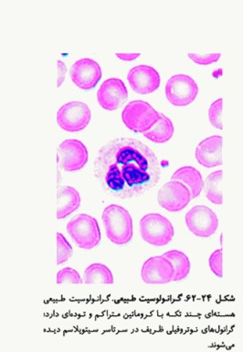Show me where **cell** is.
<instances>
[{"label":"cell","instance_id":"cell-14","mask_svg":"<svg viewBox=\"0 0 243 352\" xmlns=\"http://www.w3.org/2000/svg\"><path fill=\"white\" fill-rule=\"evenodd\" d=\"M127 80L136 93L148 95L155 92L161 83L160 74L150 65L141 64L130 69Z\"/></svg>","mask_w":243,"mask_h":352},{"label":"cell","instance_id":"cell-16","mask_svg":"<svg viewBox=\"0 0 243 352\" xmlns=\"http://www.w3.org/2000/svg\"><path fill=\"white\" fill-rule=\"evenodd\" d=\"M82 198L73 186H62L57 192V218L64 219L78 209Z\"/></svg>","mask_w":243,"mask_h":352},{"label":"cell","instance_id":"cell-18","mask_svg":"<svg viewBox=\"0 0 243 352\" xmlns=\"http://www.w3.org/2000/svg\"><path fill=\"white\" fill-rule=\"evenodd\" d=\"M114 282L112 271L102 263L90 264L84 271L83 283L87 284H112Z\"/></svg>","mask_w":243,"mask_h":352},{"label":"cell","instance_id":"cell-1","mask_svg":"<svg viewBox=\"0 0 243 352\" xmlns=\"http://www.w3.org/2000/svg\"><path fill=\"white\" fill-rule=\"evenodd\" d=\"M93 165L102 188L121 199L140 196L160 179L156 153L131 138H117L106 142L98 151Z\"/></svg>","mask_w":243,"mask_h":352},{"label":"cell","instance_id":"cell-22","mask_svg":"<svg viewBox=\"0 0 243 352\" xmlns=\"http://www.w3.org/2000/svg\"><path fill=\"white\" fill-rule=\"evenodd\" d=\"M73 253V246L63 233L57 232V265L66 262Z\"/></svg>","mask_w":243,"mask_h":352},{"label":"cell","instance_id":"cell-7","mask_svg":"<svg viewBox=\"0 0 243 352\" xmlns=\"http://www.w3.org/2000/svg\"><path fill=\"white\" fill-rule=\"evenodd\" d=\"M92 118V111L87 104L82 101L65 103L57 112L59 127L68 132H78L87 127Z\"/></svg>","mask_w":243,"mask_h":352},{"label":"cell","instance_id":"cell-9","mask_svg":"<svg viewBox=\"0 0 243 352\" xmlns=\"http://www.w3.org/2000/svg\"><path fill=\"white\" fill-rule=\"evenodd\" d=\"M192 200V194L188 186L176 180H170L161 187L157 201L161 207L172 213L183 210Z\"/></svg>","mask_w":243,"mask_h":352},{"label":"cell","instance_id":"cell-11","mask_svg":"<svg viewBox=\"0 0 243 352\" xmlns=\"http://www.w3.org/2000/svg\"><path fill=\"white\" fill-rule=\"evenodd\" d=\"M175 268L163 255L146 259L141 269V278L147 284H166L173 282Z\"/></svg>","mask_w":243,"mask_h":352},{"label":"cell","instance_id":"cell-26","mask_svg":"<svg viewBox=\"0 0 243 352\" xmlns=\"http://www.w3.org/2000/svg\"><path fill=\"white\" fill-rule=\"evenodd\" d=\"M220 56H221L220 54H189V57L196 64H200V65H209V64L216 63L219 61Z\"/></svg>","mask_w":243,"mask_h":352},{"label":"cell","instance_id":"cell-6","mask_svg":"<svg viewBox=\"0 0 243 352\" xmlns=\"http://www.w3.org/2000/svg\"><path fill=\"white\" fill-rule=\"evenodd\" d=\"M199 94V85L194 79L185 73H177L168 79L165 84V96L176 107L189 106Z\"/></svg>","mask_w":243,"mask_h":352},{"label":"cell","instance_id":"cell-19","mask_svg":"<svg viewBox=\"0 0 243 352\" xmlns=\"http://www.w3.org/2000/svg\"><path fill=\"white\" fill-rule=\"evenodd\" d=\"M160 120L156 124L154 127L144 133V136L149 141L156 143H164L168 142L174 134V125L169 117L165 114L160 113Z\"/></svg>","mask_w":243,"mask_h":352},{"label":"cell","instance_id":"cell-27","mask_svg":"<svg viewBox=\"0 0 243 352\" xmlns=\"http://www.w3.org/2000/svg\"><path fill=\"white\" fill-rule=\"evenodd\" d=\"M58 64V78H57V86L59 87L64 82V79H65V75H66V73H67V67L66 65L64 64L63 61L60 60H58L57 62Z\"/></svg>","mask_w":243,"mask_h":352},{"label":"cell","instance_id":"cell-13","mask_svg":"<svg viewBox=\"0 0 243 352\" xmlns=\"http://www.w3.org/2000/svg\"><path fill=\"white\" fill-rule=\"evenodd\" d=\"M128 99V90L124 81L112 77L102 82L97 92L98 103L103 109L113 111L122 107Z\"/></svg>","mask_w":243,"mask_h":352},{"label":"cell","instance_id":"cell-25","mask_svg":"<svg viewBox=\"0 0 243 352\" xmlns=\"http://www.w3.org/2000/svg\"><path fill=\"white\" fill-rule=\"evenodd\" d=\"M209 266L210 271L217 277H219V278L223 277V252H222V249H216L210 254L209 259Z\"/></svg>","mask_w":243,"mask_h":352},{"label":"cell","instance_id":"cell-3","mask_svg":"<svg viewBox=\"0 0 243 352\" xmlns=\"http://www.w3.org/2000/svg\"><path fill=\"white\" fill-rule=\"evenodd\" d=\"M160 118V113L144 100L131 101L122 111V119L125 125L137 133L144 134L150 130Z\"/></svg>","mask_w":243,"mask_h":352},{"label":"cell","instance_id":"cell-24","mask_svg":"<svg viewBox=\"0 0 243 352\" xmlns=\"http://www.w3.org/2000/svg\"><path fill=\"white\" fill-rule=\"evenodd\" d=\"M222 107H223V99L219 98L216 101L210 105L209 109V121L213 127L218 129H222V122H221V113H222Z\"/></svg>","mask_w":243,"mask_h":352},{"label":"cell","instance_id":"cell-23","mask_svg":"<svg viewBox=\"0 0 243 352\" xmlns=\"http://www.w3.org/2000/svg\"><path fill=\"white\" fill-rule=\"evenodd\" d=\"M56 282L58 284H83V279L81 277L77 270L66 267L58 271L56 276Z\"/></svg>","mask_w":243,"mask_h":352},{"label":"cell","instance_id":"cell-12","mask_svg":"<svg viewBox=\"0 0 243 352\" xmlns=\"http://www.w3.org/2000/svg\"><path fill=\"white\" fill-rule=\"evenodd\" d=\"M70 75L73 83L79 88L90 90L95 87L102 78V68L95 60L86 57L80 59L72 65Z\"/></svg>","mask_w":243,"mask_h":352},{"label":"cell","instance_id":"cell-20","mask_svg":"<svg viewBox=\"0 0 243 352\" xmlns=\"http://www.w3.org/2000/svg\"><path fill=\"white\" fill-rule=\"evenodd\" d=\"M163 256L169 259L175 268V276L173 282H179L190 275L191 263L190 258L185 252L178 249H172L165 252Z\"/></svg>","mask_w":243,"mask_h":352},{"label":"cell","instance_id":"cell-10","mask_svg":"<svg viewBox=\"0 0 243 352\" xmlns=\"http://www.w3.org/2000/svg\"><path fill=\"white\" fill-rule=\"evenodd\" d=\"M89 152L83 142L76 139H68L58 147L59 166L66 171L82 170L87 163Z\"/></svg>","mask_w":243,"mask_h":352},{"label":"cell","instance_id":"cell-15","mask_svg":"<svg viewBox=\"0 0 243 352\" xmlns=\"http://www.w3.org/2000/svg\"><path fill=\"white\" fill-rule=\"evenodd\" d=\"M222 137L219 135L206 138L196 148V159L202 166L214 168L222 164Z\"/></svg>","mask_w":243,"mask_h":352},{"label":"cell","instance_id":"cell-4","mask_svg":"<svg viewBox=\"0 0 243 352\" xmlns=\"http://www.w3.org/2000/svg\"><path fill=\"white\" fill-rule=\"evenodd\" d=\"M140 235L148 244L162 247L171 242L175 230L170 220L158 213H149L142 217L139 222Z\"/></svg>","mask_w":243,"mask_h":352},{"label":"cell","instance_id":"cell-17","mask_svg":"<svg viewBox=\"0 0 243 352\" xmlns=\"http://www.w3.org/2000/svg\"><path fill=\"white\" fill-rule=\"evenodd\" d=\"M171 180L181 182L188 186L192 194V199L200 196V193L204 189L203 177L200 171L195 167L189 165L180 167L172 174Z\"/></svg>","mask_w":243,"mask_h":352},{"label":"cell","instance_id":"cell-5","mask_svg":"<svg viewBox=\"0 0 243 352\" xmlns=\"http://www.w3.org/2000/svg\"><path fill=\"white\" fill-rule=\"evenodd\" d=\"M67 232L75 244L83 249L97 247L102 240L97 219L88 214H79L67 224Z\"/></svg>","mask_w":243,"mask_h":352},{"label":"cell","instance_id":"cell-21","mask_svg":"<svg viewBox=\"0 0 243 352\" xmlns=\"http://www.w3.org/2000/svg\"><path fill=\"white\" fill-rule=\"evenodd\" d=\"M223 172L221 170L213 171L209 174L205 181V195L212 204L220 205L223 203L222 192L219 190V186L222 180Z\"/></svg>","mask_w":243,"mask_h":352},{"label":"cell","instance_id":"cell-8","mask_svg":"<svg viewBox=\"0 0 243 352\" xmlns=\"http://www.w3.org/2000/svg\"><path fill=\"white\" fill-rule=\"evenodd\" d=\"M186 225L192 234L209 238L219 229V218L214 211L206 205H195L185 215Z\"/></svg>","mask_w":243,"mask_h":352},{"label":"cell","instance_id":"cell-2","mask_svg":"<svg viewBox=\"0 0 243 352\" xmlns=\"http://www.w3.org/2000/svg\"><path fill=\"white\" fill-rule=\"evenodd\" d=\"M108 240L115 245H127L134 236V223L129 211L122 205L112 204L104 208L102 215Z\"/></svg>","mask_w":243,"mask_h":352},{"label":"cell","instance_id":"cell-28","mask_svg":"<svg viewBox=\"0 0 243 352\" xmlns=\"http://www.w3.org/2000/svg\"><path fill=\"white\" fill-rule=\"evenodd\" d=\"M115 55L122 61L130 62V61H134L136 58H138L140 56V54H138V53H134V54H120V53H116Z\"/></svg>","mask_w":243,"mask_h":352}]
</instances>
